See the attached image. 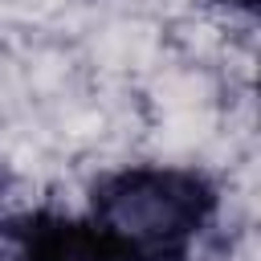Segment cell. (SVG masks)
I'll list each match as a JSON object with an SVG mask.
<instances>
[{"label": "cell", "mask_w": 261, "mask_h": 261, "mask_svg": "<svg viewBox=\"0 0 261 261\" xmlns=\"http://www.w3.org/2000/svg\"><path fill=\"white\" fill-rule=\"evenodd\" d=\"M224 4H228V8H241V12H253V8H257V0H224Z\"/></svg>", "instance_id": "3"}, {"label": "cell", "mask_w": 261, "mask_h": 261, "mask_svg": "<svg viewBox=\"0 0 261 261\" xmlns=\"http://www.w3.org/2000/svg\"><path fill=\"white\" fill-rule=\"evenodd\" d=\"M216 188L192 167L139 163L98 179L90 220H98L139 261L184 257V245L212 220Z\"/></svg>", "instance_id": "1"}, {"label": "cell", "mask_w": 261, "mask_h": 261, "mask_svg": "<svg viewBox=\"0 0 261 261\" xmlns=\"http://www.w3.org/2000/svg\"><path fill=\"white\" fill-rule=\"evenodd\" d=\"M159 261H184V257H159Z\"/></svg>", "instance_id": "4"}, {"label": "cell", "mask_w": 261, "mask_h": 261, "mask_svg": "<svg viewBox=\"0 0 261 261\" xmlns=\"http://www.w3.org/2000/svg\"><path fill=\"white\" fill-rule=\"evenodd\" d=\"M16 261H139L90 216L37 212L12 228Z\"/></svg>", "instance_id": "2"}]
</instances>
